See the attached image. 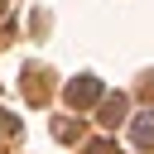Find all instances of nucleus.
I'll return each mask as SVG.
<instances>
[{
    "label": "nucleus",
    "mask_w": 154,
    "mask_h": 154,
    "mask_svg": "<svg viewBox=\"0 0 154 154\" xmlns=\"http://www.w3.org/2000/svg\"><path fill=\"white\" fill-rule=\"evenodd\" d=\"M63 96H67V106H91V101H101L106 91H101L96 77H72V82L63 87Z\"/></svg>",
    "instance_id": "obj_1"
},
{
    "label": "nucleus",
    "mask_w": 154,
    "mask_h": 154,
    "mask_svg": "<svg viewBox=\"0 0 154 154\" xmlns=\"http://www.w3.org/2000/svg\"><path fill=\"white\" fill-rule=\"evenodd\" d=\"M125 111H130V101H125L120 91H116V96H101V120H106V125H120Z\"/></svg>",
    "instance_id": "obj_2"
},
{
    "label": "nucleus",
    "mask_w": 154,
    "mask_h": 154,
    "mask_svg": "<svg viewBox=\"0 0 154 154\" xmlns=\"http://www.w3.org/2000/svg\"><path fill=\"white\" fill-rule=\"evenodd\" d=\"M135 144H140V149H149V144H154V111L135 120Z\"/></svg>",
    "instance_id": "obj_3"
},
{
    "label": "nucleus",
    "mask_w": 154,
    "mask_h": 154,
    "mask_svg": "<svg viewBox=\"0 0 154 154\" xmlns=\"http://www.w3.org/2000/svg\"><path fill=\"white\" fill-rule=\"evenodd\" d=\"M53 135H58V140H77V135H82V125H72V120H58V125H53Z\"/></svg>",
    "instance_id": "obj_4"
},
{
    "label": "nucleus",
    "mask_w": 154,
    "mask_h": 154,
    "mask_svg": "<svg viewBox=\"0 0 154 154\" xmlns=\"http://www.w3.org/2000/svg\"><path fill=\"white\" fill-rule=\"evenodd\" d=\"M0 135H19V120H14V116H5V111H0Z\"/></svg>",
    "instance_id": "obj_5"
},
{
    "label": "nucleus",
    "mask_w": 154,
    "mask_h": 154,
    "mask_svg": "<svg viewBox=\"0 0 154 154\" xmlns=\"http://www.w3.org/2000/svg\"><path fill=\"white\" fill-rule=\"evenodd\" d=\"M0 10H5V0H0Z\"/></svg>",
    "instance_id": "obj_6"
}]
</instances>
